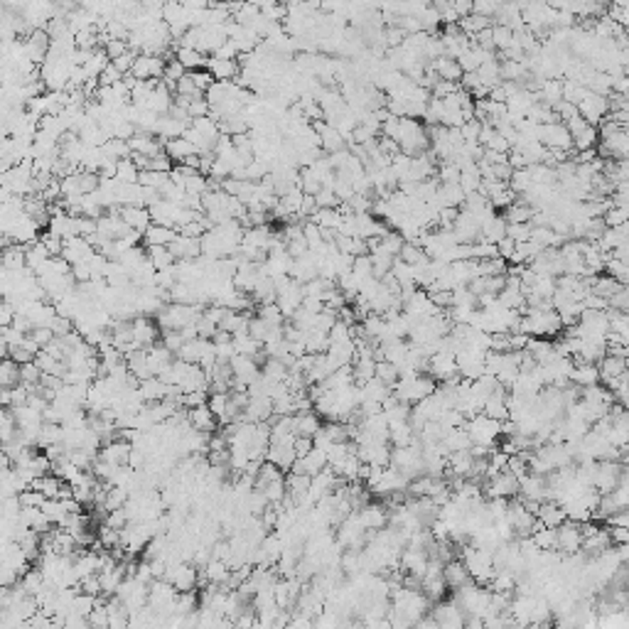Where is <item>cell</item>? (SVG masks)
Listing matches in <instances>:
<instances>
[{
  "mask_svg": "<svg viewBox=\"0 0 629 629\" xmlns=\"http://www.w3.org/2000/svg\"><path fill=\"white\" fill-rule=\"evenodd\" d=\"M170 248H172V253L177 256V261H194L202 256V239L177 234V239L170 243Z\"/></svg>",
  "mask_w": 629,
  "mask_h": 629,
  "instance_id": "cell-16",
  "label": "cell"
},
{
  "mask_svg": "<svg viewBox=\"0 0 629 629\" xmlns=\"http://www.w3.org/2000/svg\"><path fill=\"white\" fill-rule=\"evenodd\" d=\"M207 69L212 72V77L217 79V81H231V79L239 74V64H236L234 59H224V57H217V54L209 57Z\"/></svg>",
  "mask_w": 629,
  "mask_h": 629,
  "instance_id": "cell-27",
  "label": "cell"
},
{
  "mask_svg": "<svg viewBox=\"0 0 629 629\" xmlns=\"http://www.w3.org/2000/svg\"><path fill=\"white\" fill-rule=\"evenodd\" d=\"M428 374H430L438 383L452 381V379L460 377V366H457L455 352H445V349H440V352L432 354L430 361H428Z\"/></svg>",
  "mask_w": 629,
  "mask_h": 629,
  "instance_id": "cell-4",
  "label": "cell"
},
{
  "mask_svg": "<svg viewBox=\"0 0 629 629\" xmlns=\"http://www.w3.org/2000/svg\"><path fill=\"white\" fill-rule=\"evenodd\" d=\"M197 330H199V337L202 339H214V335L219 332V325L212 320H207V317H199V322H197Z\"/></svg>",
  "mask_w": 629,
  "mask_h": 629,
  "instance_id": "cell-58",
  "label": "cell"
},
{
  "mask_svg": "<svg viewBox=\"0 0 629 629\" xmlns=\"http://www.w3.org/2000/svg\"><path fill=\"white\" fill-rule=\"evenodd\" d=\"M435 388H438V381H435L428 371H413V374H406V377H401L399 381H396L393 393H396L403 403L416 406L418 401L428 399Z\"/></svg>",
  "mask_w": 629,
  "mask_h": 629,
  "instance_id": "cell-2",
  "label": "cell"
},
{
  "mask_svg": "<svg viewBox=\"0 0 629 629\" xmlns=\"http://www.w3.org/2000/svg\"><path fill=\"white\" fill-rule=\"evenodd\" d=\"M116 180L126 182V185H135V182L141 180V168L133 163V157H123V160H118Z\"/></svg>",
  "mask_w": 629,
  "mask_h": 629,
  "instance_id": "cell-40",
  "label": "cell"
},
{
  "mask_svg": "<svg viewBox=\"0 0 629 629\" xmlns=\"http://www.w3.org/2000/svg\"><path fill=\"white\" fill-rule=\"evenodd\" d=\"M421 590L426 592L430 602H440L450 588H448V583H445L443 573H428V575H423V580H421Z\"/></svg>",
  "mask_w": 629,
  "mask_h": 629,
  "instance_id": "cell-28",
  "label": "cell"
},
{
  "mask_svg": "<svg viewBox=\"0 0 629 629\" xmlns=\"http://www.w3.org/2000/svg\"><path fill=\"white\" fill-rule=\"evenodd\" d=\"M570 383L578 388H588L600 383V366L590 364V361H575L570 371Z\"/></svg>",
  "mask_w": 629,
  "mask_h": 629,
  "instance_id": "cell-17",
  "label": "cell"
},
{
  "mask_svg": "<svg viewBox=\"0 0 629 629\" xmlns=\"http://www.w3.org/2000/svg\"><path fill=\"white\" fill-rule=\"evenodd\" d=\"M443 448L448 450V452H462V450H470L472 438H470V432H467V428L460 426V428H452V430L445 432Z\"/></svg>",
  "mask_w": 629,
  "mask_h": 629,
  "instance_id": "cell-30",
  "label": "cell"
},
{
  "mask_svg": "<svg viewBox=\"0 0 629 629\" xmlns=\"http://www.w3.org/2000/svg\"><path fill=\"white\" fill-rule=\"evenodd\" d=\"M322 428V421H320V413L314 408H308V410H298V416H295V432L298 435H308V438H314L317 432H320Z\"/></svg>",
  "mask_w": 629,
  "mask_h": 629,
  "instance_id": "cell-25",
  "label": "cell"
},
{
  "mask_svg": "<svg viewBox=\"0 0 629 629\" xmlns=\"http://www.w3.org/2000/svg\"><path fill=\"white\" fill-rule=\"evenodd\" d=\"M204 575H207L209 583H217V585H224L231 575V566L221 558H212L207 566H202Z\"/></svg>",
  "mask_w": 629,
  "mask_h": 629,
  "instance_id": "cell-36",
  "label": "cell"
},
{
  "mask_svg": "<svg viewBox=\"0 0 629 629\" xmlns=\"http://www.w3.org/2000/svg\"><path fill=\"white\" fill-rule=\"evenodd\" d=\"M123 77H126V74L111 62L106 69H103L101 77H99V86H113V84H118V81H123Z\"/></svg>",
  "mask_w": 629,
  "mask_h": 629,
  "instance_id": "cell-54",
  "label": "cell"
},
{
  "mask_svg": "<svg viewBox=\"0 0 629 629\" xmlns=\"http://www.w3.org/2000/svg\"><path fill=\"white\" fill-rule=\"evenodd\" d=\"M17 383H23V364H17L12 357H6L0 364V386L15 388Z\"/></svg>",
  "mask_w": 629,
  "mask_h": 629,
  "instance_id": "cell-31",
  "label": "cell"
},
{
  "mask_svg": "<svg viewBox=\"0 0 629 629\" xmlns=\"http://www.w3.org/2000/svg\"><path fill=\"white\" fill-rule=\"evenodd\" d=\"M160 337H163V344L170 349V352L174 354V357H177V354H180L182 344L187 342V339L182 337V332H180V330H165L163 335H160Z\"/></svg>",
  "mask_w": 629,
  "mask_h": 629,
  "instance_id": "cell-50",
  "label": "cell"
},
{
  "mask_svg": "<svg viewBox=\"0 0 629 629\" xmlns=\"http://www.w3.org/2000/svg\"><path fill=\"white\" fill-rule=\"evenodd\" d=\"M539 521L541 523H546V526H553V528H558L561 526L563 521L568 519V514H566V509H563L558 501H553V499H543L541 501V506H539Z\"/></svg>",
  "mask_w": 629,
  "mask_h": 629,
  "instance_id": "cell-26",
  "label": "cell"
},
{
  "mask_svg": "<svg viewBox=\"0 0 629 629\" xmlns=\"http://www.w3.org/2000/svg\"><path fill=\"white\" fill-rule=\"evenodd\" d=\"M428 561H430V556H428V550L421 548V546L408 543L403 550H401V570L408 575H416V578H421V580L428 570Z\"/></svg>",
  "mask_w": 629,
  "mask_h": 629,
  "instance_id": "cell-9",
  "label": "cell"
},
{
  "mask_svg": "<svg viewBox=\"0 0 629 629\" xmlns=\"http://www.w3.org/2000/svg\"><path fill=\"white\" fill-rule=\"evenodd\" d=\"M443 575H445V583H448V588L457 590L462 588V585H467L472 580L470 570H467L465 561L462 558H450L448 563H445L443 568Z\"/></svg>",
  "mask_w": 629,
  "mask_h": 629,
  "instance_id": "cell-21",
  "label": "cell"
},
{
  "mask_svg": "<svg viewBox=\"0 0 629 629\" xmlns=\"http://www.w3.org/2000/svg\"><path fill=\"white\" fill-rule=\"evenodd\" d=\"M487 495H489V499H511V497H517L519 495V477L509 470L499 472V475H495V477H489Z\"/></svg>",
  "mask_w": 629,
  "mask_h": 629,
  "instance_id": "cell-11",
  "label": "cell"
},
{
  "mask_svg": "<svg viewBox=\"0 0 629 629\" xmlns=\"http://www.w3.org/2000/svg\"><path fill=\"white\" fill-rule=\"evenodd\" d=\"M583 523L573 521V519H566V521L558 526V550L563 556H573L583 550Z\"/></svg>",
  "mask_w": 629,
  "mask_h": 629,
  "instance_id": "cell-6",
  "label": "cell"
},
{
  "mask_svg": "<svg viewBox=\"0 0 629 629\" xmlns=\"http://www.w3.org/2000/svg\"><path fill=\"white\" fill-rule=\"evenodd\" d=\"M305 349H308V354H325L330 349V332L308 330V335H305Z\"/></svg>",
  "mask_w": 629,
  "mask_h": 629,
  "instance_id": "cell-38",
  "label": "cell"
},
{
  "mask_svg": "<svg viewBox=\"0 0 629 629\" xmlns=\"http://www.w3.org/2000/svg\"><path fill=\"white\" fill-rule=\"evenodd\" d=\"M286 484H288V495H292L295 499L300 501L310 492L312 477H310V475H300V472H288Z\"/></svg>",
  "mask_w": 629,
  "mask_h": 629,
  "instance_id": "cell-37",
  "label": "cell"
},
{
  "mask_svg": "<svg viewBox=\"0 0 629 629\" xmlns=\"http://www.w3.org/2000/svg\"><path fill=\"white\" fill-rule=\"evenodd\" d=\"M133 335H135V347L138 349H150L152 344H157V335H163V330L157 327V320H150L148 314H138L133 320Z\"/></svg>",
  "mask_w": 629,
  "mask_h": 629,
  "instance_id": "cell-13",
  "label": "cell"
},
{
  "mask_svg": "<svg viewBox=\"0 0 629 629\" xmlns=\"http://www.w3.org/2000/svg\"><path fill=\"white\" fill-rule=\"evenodd\" d=\"M165 580H170L180 592H190V590H197V585H199V570H194V568L185 561H174V563H168Z\"/></svg>",
  "mask_w": 629,
  "mask_h": 629,
  "instance_id": "cell-7",
  "label": "cell"
},
{
  "mask_svg": "<svg viewBox=\"0 0 629 629\" xmlns=\"http://www.w3.org/2000/svg\"><path fill=\"white\" fill-rule=\"evenodd\" d=\"M325 467H330L327 452L322 448H317V445H314L308 455H303V457H298V460H295V465L290 467V472H300V475H310V477H314V475H317V472H322Z\"/></svg>",
  "mask_w": 629,
  "mask_h": 629,
  "instance_id": "cell-14",
  "label": "cell"
},
{
  "mask_svg": "<svg viewBox=\"0 0 629 629\" xmlns=\"http://www.w3.org/2000/svg\"><path fill=\"white\" fill-rule=\"evenodd\" d=\"M377 379H381L383 383H388V386H396V381L401 379V371L396 364H391V361L386 359H379L377 361Z\"/></svg>",
  "mask_w": 629,
  "mask_h": 629,
  "instance_id": "cell-45",
  "label": "cell"
},
{
  "mask_svg": "<svg viewBox=\"0 0 629 629\" xmlns=\"http://www.w3.org/2000/svg\"><path fill=\"white\" fill-rule=\"evenodd\" d=\"M357 514H359L366 531H379V528H383L388 523V511L383 509L381 504H371V501H366L361 509H357Z\"/></svg>",
  "mask_w": 629,
  "mask_h": 629,
  "instance_id": "cell-20",
  "label": "cell"
},
{
  "mask_svg": "<svg viewBox=\"0 0 629 629\" xmlns=\"http://www.w3.org/2000/svg\"><path fill=\"white\" fill-rule=\"evenodd\" d=\"M619 482H622V465H619V460H597V475H595L597 492L607 495Z\"/></svg>",
  "mask_w": 629,
  "mask_h": 629,
  "instance_id": "cell-10",
  "label": "cell"
},
{
  "mask_svg": "<svg viewBox=\"0 0 629 629\" xmlns=\"http://www.w3.org/2000/svg\"><path fill=\"white\" fill-rule=\"evenodd\" d=\"M259 317H263L266 322H270V325H283V320H286V314H283L281 305H278V300L275 303H263L259 305Z\"/></svg>",
  "mask_w": 629,
  "mask_h": 629,
  "instance_id": "cell-48",
  "label": "cell"
},
{
  "mask_svg": "<svg viewBox=\"0 0 629 629\" xmlns=\"http://www.w3.org/2000/svg\"><path fill=\"white\" fill-rule=\"evenodd\" d=\"M150 217L155 224H163V226H174L177 229V217H180V204L168 202V199H157L155 204H150Z\"/></svg>",
  "mask_w": 629,
  "mask_h": 629,
  "instance_id": "cell-18",
  "label": "cell"
},
{
  "mask_svg": "<svg viewBox=\"0 0 629 629\" xmlns=\"http://www.w3.org/2000/svg\"><path fill=\"white\" fill-rule=\"evenodd\" d=\"M506 234H509V221L501 219V217H497V214H492V217H489V219L482 224V236H479V239L492 241V243H499Z\"/></svg>",
  "mask_w": 629,
  "mask_h": 629,
  "instance_id": "cell-32",
  "label": "cell"
},
{
  "mask_svg": "<svg viewBox=\"0 0 629 629\" xmlns=\"http://www.w3.org/2000/svg\"><path fill=\"white\" fill-rule=\"evenodd\" d=\"M177 59L185 64L187 72H197V69H207L209 57L202 50H194V47H177Z\"/></svg>",
  "mask_w": 629,
  "mask_h": 629,
  "instance_id": "cell-33",
  "label": "cell"
},
{
  "mask_svg": "<svg viewBox=\"0 0 629 629\" xmlns=\"http://www.w3.org/2000/svg\"><path fill=\"white\" fill-rule=\"evenodd\" d=\"M314 199H317V207H335V209H337L339 202H342L332 187H322V190L314 194Z\"/></svg>",
  "mask_w": 629,
  "mask_h": 629,
  "instance_id": "cell-53",
  "label": "cell"
},
{
  "mask_svg": "<svg viewBox=\"0 0 629 629\" xmlns=\"http://www.w3.org/2000/svg\"><path fill=\"white\" fill-rule=\"evenodd\" d=\"M17 497H20V504H23V506H42V504H45V499H47V497L42 495L39 489H34V487L23 489V492H20Z\"/></svg>",
  "mask_w": 629,
  "mask_h": 629,
  "instance_id": "cell-52",
  "label": "cell"
},
{
  "mask_svg": "<svg viewBox=\"0 0 629 629\" xmlns=\"http://www.w3.org/2000/svg\"><path fill=\"white\" fill-rule=\"evenodd\" d=\"M266 460H270L273 465H278L283 472L290 470L298 460V452H295V445H278V443H270L268 445V452H266Z\"/></svg>",
  "mask_w": 629,
  "mask_h": 629,
  "instance_id": "cell-24",
  "label": "cell"
},
{
  "mask_svg": "<svg viewBox=\"0 0 629 629\" xmlns=\"http://www.w3.org/2000/svg\"><path fill=\"white\" fill-rule=\"evenodd\" d=\"M148 259H150V263L155 266V270L172 268V266L177 263V256H174L170 246H148Z\"/></svg>",
  "mask_w": 629,
  "mask_h": 629,
  "instance_id": "cell-35",
  "label": "cell"
},
{
  "mask_svg": "<svg viewBox=\"0 0 629 629\" xmlns=\"http://www.w3.org/2000/svg\"><path fill=\"white\" fill-rule=\"evenodd\" d=\"M50 259H52L50 248H47L42 241H34V243H30V246H28V268L37 270L39 266L47 263Z\"/></svg>",
  "mask_w": 629,
  "mask_h": 629,
  "instance_id": "cell-44",
  "label": "cell"
},
{
  "mask_svg": "<svg viewBox=\"0 0 629 629\" xmlns=\"http://www.w3.org/2000/svg\"><path fill=\"white\" fill-rule=\"evenodd\" d=\"M96 253V248L91 246L89 241H86L84 236H72V239H64V251L62 256L69 261L72 266L77 263H84V261H89L91 256Z\"/></svg>",
  "mask_w": 629,
  "mask_h": 629,
  "instance_id": "cell-15",
  "label": "cell"
},
{
  "mask_svg": "<svg viewBox=\"0 0 629 629\" xmlns=\"http://www.w3.org/2000/svg\"><path fill=\"white\" fill-rule=\"evenodd\" d=\"M168 59L163 54H138L133 64V77L135 79H163Z\"/></svg>",
  "mask_w": 629,
  "mask_h": 629,
  "instance_id": "cell-12",
  "label": "cell"
},
{
  "mask_svg": "<svg viewBox=\"0 0 629 629\" xmlns=\"http://www.w3.org/2000/svg\"><path fill=\"white\" fill-rule=\"evenodd\" d=\"M322 187L325 185H322L320 174L314 172L312 168H305L303 172H300V190H303L305 194H317Z\"/></svg>",
  "mask_w": 629,
  "mask_h": 629,
  "instance_id": "cell-46",
  "label": "cell"
},
{
  "mask_svg": "<svg viewBox=\"0 0 629 629\" xmlns=\"http://www.w3.org/2000/svg\"><path fill=\"white\" fill-rule=\"evenodd\" d=\"M239 52H241V50L236 47L234 39H226L224 45H221L219 50L214 52V54H217V57H224V59H236V54H239Z\"/></svg>",
  "mask_w": 629,
  "mask_h": 629,
  "instance_id": "cell-59",
  "label": "cell"
},
{
  "mask_svg": "<svg viewBox=\"0 0 629 629\" xmlns=\"http://www.w3.org/2000/svg\"><path fill=\"white\" fill-rule=\"evenodd\" d=\"M607 388L612 391L615 403L622 406V408H629V369L624 371V374H622L619 379H615V381L610 383Z\"/></svg>",
  "mask_w": 629,
  "mask_h": 629,
  "instance_id": "cell-42",
  "label": "cell"
},
{
  "mask_svg": "<svg viewBox=\"0 0 629 629\" xmlns=\"http://www.w3.org/2000/svg\"><path fill=\"white\" fill-rule=\"evenodd\" d=\"M118 212H121V217H123V221L130 226V229L141 231V234H146L148 226L152 224L150 209L148 207H135V204H130V207H121Z\"/></svg>",
  "mask_w": 629,
  "mask_h": 629,
  "instance_id": "cell-23",
  "label": "cell"
},
{
  "mask_svg": "<svg viewBox=\"0 0 629 629\" xmlns=\"http://www.w3.org/2000/svg\"><path fill=\"white\" fill-rule=\"evenodd\" d=\"M531 217H534V212H531L528 204L511 202L509 207H506V221H509V224H526V221H531Z\"/></svg>",
  "mask_w": 629,
  "mask_h": 629,
  "instance_id": "cell-47",
  "label": "cell"
},
{
  "mask_svg": "<svg viewBox=\"0 0 629 629\" xmlns=\"http://www.w3.org/2000/svg\"><path fill=\"white\" fill-rule=\"evenodd\" d=\"M62 484H64V479L59 477V475H50V472L42 475V477L32 479V487L39 489L45 497H57L59 495V489H62Z\"/></svg>",
  "mask_w": 629,
  "mask_h": 629,
  "instance_id": "cell-41",
  "label": "cell"
},
{
  "mask_svg": "<svg viewBox=\"0 0 629 629\" xmlns=\"http://www.w3.org/2000/svg\"><path fill=\"white\" fill-rule=\"evenodd\" d=\"M170 180H172V174H170V172H163V170H143V172H141V180H138V182H141L143 187H152V190L160 192L165 185H168Z\"/></svg>",
  "mask_w": 629,
  "mask_h": 629,
  "instance_id": "cell-43",
  "label": "cell"
},
{
  "mask_svg": "<svg viewBox=\"0 0 629 629\" xmlns=\"http://www.w3.org/2000/svg\"><path fill=\"white\" fill-rule=\"evenodd\" d=\"M165 152L172 157L174 163H182V160H187L190 155H194L197 148L187 141L185 135H180V138H170V141H165Z\"/></svg>",
  "mask_w": 629,
  "mask_h": 629,
  "instance_id": "cell-34",
  "label": "cell"
},
{
  "mask_svg": "<svg viewBox=\"0 0 629 629\" xmlns=\"http://www.w3.org/2000/svg\"><path fill=\"white\" fill-rule=\"evenodd\" d=\"M103 50L108 52V57H111V62H113V59H118L121 54H126L130 47H128V42H126V39H108L106 45H103Z\"/></svg>",
  "mask_w": 629,
  "mask_h": 629,
  "instance_id": "cell-57",
  "label": "cell"
},
{
  "mask_svg": "<svg viewBox=\"0 0 629 629\" xmlns=\"http://www.w3.org/2000/svg\"><path fill=\"white\" fill-rule=\"evenodd\" d=\"M62 440H64V426L62 423L45 421V426H42V430H39V448L45 450L47 445L62 443Z\"/></svg>",
  "mask_w": 629,
  "mask_h": 629,
  "instance_id": "cell-39",
  "label": "cell"
},
{
  "mask_svg": "<svg viewBox=\"0 0 629 629\" xmlns=\"http://www.w3.org/2000/svg\"><path fill=\"white\" fill-rule=\"evenodd\" d=\"M286 3H288V0H286Z\"/></svg>",
  "mask_w": 629,
  "mask_h": 629,
  "instance_id": "cell-62",
  "label": "cell"
},
{
  "mask_svg": "<svg viewBox=\"0 0 629 629\" xmlns=\"http://www.w3.org/2000/svg\"><path fill=\"white\" fill-rule=\"evenodd\" d=\"M531 229H534V226L528 224V221H526V224H509V236L517 243L531 241Z\"/></svg>",
  "mask_w": 629,
  "mask_h": 629,
  "instance_id": "cell-56",
  "label": "cell"
},
{
  "mask_svg": "<svg viewBox=\"0 0 629 629\" xmlns=\"http://www.w3.org/2000/svg\"><path fill=\"white\" fill-rule=\"evenodd\" d=\"M0 401H3V408H10V388L0 391Z\"/></svg>",
  "mask_w": 629,
  "mask_h": 629,
  "instance_id": "cell-61",
  "label": "cell"
},
{
  "mask_svg": "<svg viewBox=\"0 0 629 629\" xmlns=\"http://www.w3.org/2000/svg\"><path fill=\"white\" fill-rule=\"evenodd\" d=\"M432 72L438 74V79H445V81H460L465 77V69L460 67V62L450 59V57H435Z\"/></svg>",
  "mask_w": 629,
  "mask_h": 629,
  "instance_id": "cell-29",
  "label": "cell"
},
{
  "mask_svg": "<svg viewBox=\"0 0 629 629\" xmlns=\"http://www.w3.org/2000/svg\"><path fill=\"white\" fill-rule=\"evenodd\" d=\"M187 413H190V423L194 430L199 432H207V435H212L214 430H217V423H219V418L214 416V410L209 408L207 403L197 406V408H187Z\"/></svg>",
  "mask_w": 629,
  "mask_h": 629,
  "instance_id": "cell-19",
  "label": "cell"
},
{
  "mask_svg": "<svg viewBox=\"0 0 629 629\" xmlns=\"http://www.w3.org/2000/svg\"><path fill=\"white\" fill-rule=\"evenodd\" d=\"M465 428L470 432L472 445H482V448H495L497 440L504 435V423L487 416V413H477V416L467 418Z\"/></svg>",
  "mask_w": 629,
  "mask_h": 629,
  "instance_id": "cell-3",
  "label": "cell"
},
{
  "mask_svg": "<svg viewBox=\"0 0 629 629\" xmlns=\"http://www.w3.org/2000/svg\"><path fill=\"white\" fill-rule=\"evenodd\" d=\"M177 234L180 231L174 229V226H163V224H155L152 221L150 226H148V231L143 234V243L148 246H170V243L177 239Z\"/></svg>",
  "mask_w": 629,
  "mask_h": 629,
  "instance_id": "cell-22",
  "label": "cell"
},
{
  "mask_svg": "<svg viewBox=\"0 0 629 629\" xmlns=\"http://www.w3.org/2000/svg\"><path fill=\"white\" fill-rule=\"evenodd\" d=\"M39 241H42L47 248H50L52 256H62V251H64V239H62L59 234H54V231L47 229L45 234L39 236Z\"/></svg>",
  "mask_w": 629,
  "mask_h": 629,
  "instance_id": "cell-51",
  "label": "cell"
},
{
  "mask_svg": "<svg viewBox=\"0 0 629 629\" xmlns=\"http://www.w3.org/2000/svg\"><path fill=\"white\" fill-rule=\"evenodd\" d=\"M563 330H566V325H563L556 308H528L521 314V322H519V332H523L528 337L553 339Z\"/></svg>",
  "mask_w": 629,
  "mask_h": 629,
  "instance_id": "cell-1",
  "label": "cell"
},
{
  "mask_svg": "<svg viewBox=\"0 0 629 629\" xmlns=\"http://www.w3.org/2000/svg\"><path fill=\"white\" fill-rule=\"evenodd\" d=\"M270 327H273V325H270V322H266L263 317H259V314H251V322H248V332H251V337H256L259 342H266Z\"/></svg>",
  "mask_w": 629,
  "mask_h": 629,
  "instance_id": "cell-49",
  "label": "cell"
},
{
  "mask_svg": "<svg viewBox=\"0 0 629 629\" xmlns=\"http://www.w3.org/2000/svg\"><path fill=\"white\" fill-rule=\"evenodd\" d=\"M81 592H86V595H103V585H101V578H99V573L96 575H89V578L81 580Z\"/></svg>",
  "mask_w": 629,
  "mask_h": 629,
  "instance_id": "cell-55",
  "label": "cell"
},
{
  "mask_svg": "<svg viewBox=\"0 0 629 629\" xmlns=\"http://www.w3.org/2000/svg\"><path fill=\"white\" fill-rule=\"evenodd\" d=\"M432 617H435V622H438V627L443 629H457V627H465V610H462L460 605L455 602V597L452 600H440L438 605L432 607Z\"/></svg>",
  "mask_w": 629,
  "mask_h": 629,
  "instance_id": "cell-8",
  "label": "cell"
},
{
  "mask_svg": "<svg viewBox=\"0 0 629 629\" xmlns=\"http://www.w3.org/2000/svg\"><path fill=\"white\" fill-rule=\"evenodd\" d=\"M506 519H509L511 528H514V534L531 536V531H534V523H536V519H539V517H536L534 511L523 504L521 497H519V499H514V497H511V499H509V509H506Z\"/></svg>",
  "mask_w": 629,
  "mask_h": 629,
  "instance_id": "cell-5",
  "label": "cell"
},
{
  "mask_svg": "<svg viewBox=\"0 0 629 629\" xmlns=\"http://www.w3.org/2000/svg\"><path fill=\"white\" fill-rule=\"evenodd\" d=\"M312 448H314V438H308V435H298L295 438V452H298V457L308 455Z\"/></svg>",
  "mask_w": 629,
  "mask_h": 629,
  "instance_id": "cell-60",
  "label": "cell"
}]
</instances>
